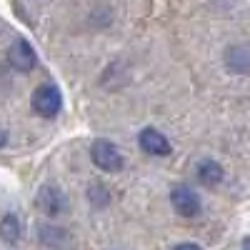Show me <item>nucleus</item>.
I'll return each mask as SVG.
<instances>
[{
  "instance_id": "obj_11",
  "label": "nucleus",
  "mask_w": 250,
  "mask_h": 250,
  "mask_svg": "<svg viewBox=\"0 0 250 250\" xmlns=\"http://www.w3.org/2000/svg\"><path fill=\"white\" fill-rule=\"evenodd\" d=\"M108 200H110V195H108V188L105 185H100V183L90 185V203L93 205L103 208V205H108Z\"/></svg>"
},
{
  "instance_id": "obj_4",
  "label": "nucleus",
  "mask_w": 250,
  "mask_h": 250,
  "mask_svg": "<svg viewBox=\"0 0 250 250\" xmlns=\"http://www.w3.org/2000/svg\"><path fill=\"white\" fill-rule=\"evenodd\" d=\"M170 203L175 208V213L183 215V218H195L200 213V198H198V193L193 190V188H188V185L173 188Z\"/></svg>"
},
{
  "instance_id": "obj_1",
  "label": "nucleus",
  "mask_w": 250,
  "mask_h": 250,
  "mask_svg": "<svg viewBox=\"0 0 250 250\" xmlns=\"http://www.w3.org/2000/svg\"><path fill=\"white\" fill-rule=\"evenodd\" d=\"M90 158L95 163V168H100L103 173H118L123 170V155L120 150L115 148V145L110 140H95L93 148H90Z\"/></svg>"
},
{
  "instance_id": "obj_3",
  "label": "nucleus",
  "mask_w": 250,
  "mask_h": 250,
  "mask_svg": "<svg viewBox=\"0 0 250 250\" xmlns=\"http://www.w3.org/2000/svg\"><path fill=\"white\" fill-rule=\"evenodd\" d=\"M8 62L18 73H30L38 65V55H35L33 45L28 43L25 38H18L15 43L8 48Z\"/></svg>"
},
{
  "instance_id": "obj_13",
  "label": "nucleus",
  "mask_w": 250,
  "mask_h": 250,
  "mask_svg": "<svg viewBox=\"0 0 250 250\" xmlns=\"http://www.w3.org/2000/svg\"><path fill=\"white\" fill-rule=\"evenodd\" d=\"M5 140H8V138H5V130L0 128V148H3V145H5Z\"/></svg>"
},
{
  "instance_id": "obj_9",
  "label": "nucleus",
  "mask_w": 250,
  "mask_h": 250,
  "mask_svg": "<svg viewBox=\"0 0 250 250\" xmlns=\"http://www.w3.org/2000/svg\"><path fill=\"white\" fill-rule=\"evenodd\" d=\"M20 233H23V228H20V220L15 215H5L0 220V238H3V243L15 245L20 240Z\"/></svg>"
},
{
  "instance_id": "obj_10",
  "label": "nucleus",
  "mask_w": 250,
  "mask_h": 250,
  "mask_svg": "<svg viewBox=\"0 0 250 250\" xmlns=\"http://www.w3.org/2000/svg\"><path fill=\"white\" fill-rule=\"evenodd\" d=\"M40 243L48 248H60L68 243V233L60 230V228H53V225H43L40 228Z\"/></svg>"
},
{
  "instance_id": "obj_7",
  "label": "nucleus",
  "mask_w": 250,
  "mask_h": 250,
  "mask_svg": "<svg viewBox=\"0 0 250 250\" xmlns=\"http://www.w3.org/2000/svg\"><path fill=\"white\" fill-rule=\"evenodd\" d=\"M225 65H228V70L235 73V75L250 73V48H243V45L228 48V53H225Z\"/></svg>"
},
{
  "instance_id": "obj_8",
  "label": "nucleus",
  "mask_w": 250,
  "mask_h": 250,
  "mask_svg": "<svg viewBox=\"0 0 250 250\" xmlns=\"http://www.w3.org/2000/svg\"><path fill=\"white\" fill-rule=\"evenodd\" d=\"M198 180L203 183V185H208V188H213V185H218L220 180H223V168L215 163V160H203V163H198Z\"/></svg>"
},
{
  "instance_id": "obj_6",
  "label": "nucleus",
  "mask_w": 250,
  "mask_h": 250,
  "mask_svg": "<svg viewBox=\"0 0 250 250\" xmlns=\"http://www.w3.org/2000/svg\"><path fill=\"white\" fill-rule=\"evenodd\" d=\"M35 203H38L40 210H43L45 215H50V218H55V215H60L62 210H65V195H62L55 185H43L40 188Z\"/></svg>"
},
{
  "instance_id": "obj_12",
  "label": "nucleus",
  "mask_w": 250,
  "mask_h": 250,
  "mask_svg": "<svg viewBox=\"0 0 250 250\" xmlns=\"http://www.w3.org/2000/svg\"><path fill=\"white\" fill-rule=\"evenodd\" d=\"M173 250H203V248L195 245V243H180V245H175Z\"/></svg>"
},
{
  "instance_id": "obj_2",
  "label": "nucleus",
  "mask_w": 250,
  "mask_h": 250,
  "mask_svg": "<svg viewBox=\"0 0 250 250\" xmlns=\"http://www.w3.org/2000/svg\"><path fill=\"white\" fill-rule=\"evenodd\" d=\"M30 105L38 115H43V118H55L62 108V95L55 85H40L35 93H33V100H30Z\"/></svg>"
},
{
  "instance_id": "obj_5",
  "label": "nucleus",
  "mask_w": 250,
  "mask_h": 250,
  "mask_svg": "<svg viewBox=\"0 0 250 250\" xmlns=\"http://www.w3.org/2000/svg\"><path fill=\"white\" fill-rule=\"evenodd\" d=\"M138 143H140V148H143L145 153L155 155V158H165V155L173 153L170 140L165 138L160 130H155V128H143L140 135H138Z\"/></svg>"
},
{
  "instance_id": "obj_14",
  "label": "nucleus",
  "mask_w": 250,
  "mask_h": 250,
  "mask_svg": "<svg viewBox=\"0 0 250 250\" xmlns=\"http://www.w3.org/2000/svg\"><path fill=\"white\" fill-rule=\"evenodd\" d=\"M243 250H250V240H248V243H245V245H243Z\"/></svg>"
}]
</instances>
